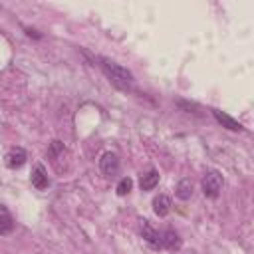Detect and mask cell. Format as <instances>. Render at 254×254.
<instances>
[{"mask_svg":"<svg viewBox=\"0 0 254 254\" xmlns=\"http://www.w3.org/2000/svg\"><path fill=\"white\" fill-rule=\"evenodd\" d=\"M161 246L165 250H179L181 248V238L173 228H167L161 232Z\"/></svg>","mask_w":254,"mask_h":254,"instance_id":"6","label":"cell"},{"mask_svg":"<svg viewBox=\"0 0 254 254\" xmlns=\"http://www.w3.org/2000/svg\"><path fill=\"white\" fill-rule=\"evenodd\" d=\"M32 185H34L38 190L48 189L50 181H48V173H46L44 165H36V167H34V171H32Z\"/></svg>","mask_w":254,"mask_h":254,"instance_id":"7","label":"cell"},{"mask_svg":"<svg viewBox=\"0 0 254 254\" xmlns=\"http://www.w3.org/2000/svg\"><path fill=\"white\" fill-rule=\"evenodd\" d=\"M64 143L62 141H52V145H50V149H48V157L52 159V161H56L58 157H62L64 155Z\"/></svg>","mask_w":254,"mask_h":254,"instance_id":"13","label":"cell"},{"mask_svg":"<svg viewBox=\"0 0 254 254\" xmlns=\"http://www.w3.org/2000/svg\"><path fill=\"white\" fill-rule=\"evenodd\" d=\"M212 115H214V119H216L222 127H226V129H230V131H242V125H240L236 119H232L230 115H226V113H222V111H218V109H212Z\"/></svg>","mask_w":254,"mask_h":254,"instance_id":"8","label":"cell"},{"mask_svg":"<svg viewBox=\"0 0 254 254\" xmlns=\"http://www.w3.org/2000/svg\"><path fill=\"white\" fill-rule=\"evenodd\" d=\"M26 159H28L26 151H24L22 147H14V149H10L8 155H6V165H8L10 169H18V167H22V165L26 163Z\"/></svg>","mask_w":254,"mask_h":254,"instance_id":"5","label":"cell"},{"mask_svg":"<svg viewBox=\"0 0 254 254\" xmlns=\"http://www.w3.org/2000/svg\"><path fill=\"white\" fill-rule=\"evenodd\" d=\"M14 230V218L10 214V210L0 204V234H10Z\"/></svg>","mask_w":254,"mask_h":254,"instance_id":"10","label":"cell"},{"mask_svg":"<svg viewBox=\"0 0 254 254\" xmlns=\"http://www.w3.org/2000/svg\"><path fill=\"white\" fill-rule=\"evenodd\" d=\"M157 183H159V173L157 171H149V173H145V175H141V181H139V185H141V189L143 190H151V189H155L157 187Z\"/></svg>","mask_w":254,"mask_h":254,"instance_id":"12","label":"cell"},{"mask_svg":"<svg viewBox=\"0 0 254 254\" xmlns=\"http://www.w3.org/2000/svg\"><path fill=\"white\" fill-rule=\"evenodd\" d=\"M153 210L157 216H167L171 212V198L167 194H159L153 198Z\"/></svg>","mask_w":254,"mask_h":254,"instance_id":"9","label":"cell"},{"mask_svg":"<svg viewBox=\"0 0 254 254\" xmlns=\"http://www.w3.org/2000/svg\"><path fill=\"white\" fill-rule=\"evenodd\" d=\"M177 196L181 198V200H189L190 196H192V192H194V185H192V181L190 179H181L179 181V185H177Z\"/></svg>","mask_w":254,"mask_h":254,"instance_id":"11","label":"cell"},{"mask_svg":"<svg viewBox=\"0 0 254 254\" xmlns=\"http://www.w3.org/2000/svg\"><path fill=\"white\" fill-rule=\"evenodd\" d=\"M222 189V175L218 171H206L202 177V192L208 198H216Z\"/></svg>","mask_w":254,"mask_h":254,"instance_id":"2","label":"cell"},{"mask_svg":"<svg viewBox=\"0 0 254 254\" xmlns=\"http://www.w3.org/2000/svg\"><path fill=\"white\" fill-rule=\"evenodd\" d=\"M141 236H143L153 248H163V246H161V232L155 230L147 220H141Z\"/></svg>","mask_w":254,"mask_h":254,"instance_id":"4","label":"cell"},{"mask_svg":"<svg viewBox=\"0 0 254 254\" xmlns=\"http://www.w3.org/2000/svg\"><path fill=\"white\" fill-rule=\"evenodd\" d=\"M131 189H133V181H131L129 177H125V179H121L119 185H117V194H119V196H125V194H129Z\"/></svg>","mask_w":254,"mask_h":254,"instance_id":"14","label":"cell"},{"mask_svg":"<svg viewBox=\"0 0 254 254\" xmlns=\"http://www.w3.org/2000/svg\"><path fill=\"white\" fill-rule=\"evenodd\" d=\"M101 69H103V73L107 75V79H109L117 89H121V91H129V89H131V85H133V73H131L127 67L119 65V64L113 62V60L101 58Z\"/></svg>","mask_w":254,"mask_h":254,"instance_id":"1","label":"cell"},{"mask_svg":"<svg viewBox=\"0 0 254 254\" xmlns=\"http://www.w3.org/2000/svg\"><path fill=\"white\" fill-rule=\"evenodd\" d=\"M99 169H101V173H103L105 177L117 175V171H119V157H117L115 153H111V151L103 153L101 159H99Z\"/></svg>","mask_w":254,"mask_h":254,"instance_id":"3","label":"cell"}]
</instances>
